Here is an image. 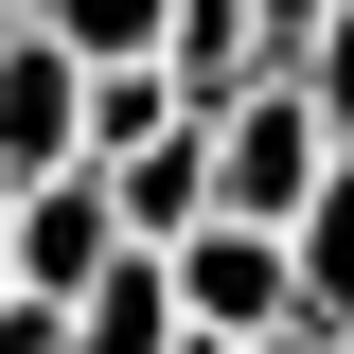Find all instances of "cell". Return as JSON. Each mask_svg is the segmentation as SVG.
Segmentation results:
<instances>
[{
    "mask_svg": "<svg viewBox=\"0 0 354 354\" xmlns=\"http://www.w3.org/2000/svg\"><path fill=\"white\" fill-rule=\"evenodd\" d=\"M319 160H337V124H319V88L301 71H248V88H213V213H301L319 195Z\"/></svg>",
    "mask_w": 354,
    "mask_h": 354,
    "instance_id": "6da1fadb",
    "label": "cell"
},
{
    "mask_svg": "<svg viewBox=\"0 0 354 354\" xmlns=\"http://www.w3.org/2000/svg\"><path fill=\"white\" fill-rule=\"evenodd\" d=\"M160 283H177L195 337H266V319H301V266H283V230H266V213H195V230H160Z\"/></svg>",
    "mask_w": 354,
    "mask_h": 354,
    "instance_id": "7a4b0ae2",
    "label": "cell"
},
{
    "mask_svg": "<svg viewBox=\"0 0 354 354\" xmlns=\"http://www.w3.org/2000/svg\"><path fill=\"white\" fill-rule=\"evenodd\" d=\"M53 160H88V53L18 0V36H0V195L53 177Z\"/></svg>",
    "mask_w": 354,
    "mask_h": 354,
    "instance_id": "3957f363",
    "label": "cell"
},
{
    "mask_svg": "<svg viewBox=\"0 0 354 354\" xmlns=\"http://www.w3.org/2000/svg\"><path fill=\"white\" fill-rule=\"evenodd\" d=\"M0 248H18V283H36V301H71L88 266L124 248V213H106V160H53V177H18V195H0Z\"/></svg>",
    "mask_w": 354,
    "mask_h": 354,
    "instance_id": "277c9868",
    "label": "cell"
},
{
    "mask_svg": "<svg viewBox=\"0 0 354 354\" xmlns=\"http://www.w3.org/2000/svg\"><path fill=\"white\" fill-rule=\"evenodd\" d=\"M106 213H124V248H160V230L213 213V106H160L142 142H106Z\"/></svg>",
    "mask_w": 354,
    "mask_h": 354,
    "instance_id": "5b68a950",
    "label": "cell"
},
{
    "mask_svg": "<svg viewBox=\"0 0 354 354\" xmlns=\"http://www.w3.org/2000/svg\"><path fill=\"white\" fill-rule=\"evenodd\" d=\"M283 266H301V319L354 354V142L319 160V195H301V213H283Z\"/></svg>",
    "mask_w": 354,
    "mask_h": 354,
    "instance_id": "8992f818",
    "label": "cell"
},
{
    "mask_svg": "<svg viewBox=\"0 0 354 354\" xmlns=\"http://www.w3.org/2000/svg\"><path fill=\"white\" fill-rule=\"evenodd\" d=\"M71 354H177V283H160V248H106L71 283Z\"/></svg>",
    "mask_w": 354,
    "mask_h": 354,
    "instance_id": "52a82bcc",
    "label": "cell"
},
{
    "mask_svg": "<svg viewBox=\"0 0 354 354\" xmlns=\"http://www.w3.org/2000/svg\"><path fill=\"white\" fill-rule=\"evenodd\" d=\"M266 71V18L248 0H160V88L177 106H213V88H248Z\"/></svg>",
    "mask_w": 354,
    "mask_h": 354,
    "instance_id": "ba28073f",
    "label": "cell"
},
{
    "mask_svg": "<svg viewBox=\"0 0 354 354\" xmlns=\"http://www.w3.org/2000/svg\"><path fill=\"white\" fill-rule=\"evenodd\" d=\"M36 18L88 53V71H106V53H160V0H36Z\"/></svg>",
    "mask_w": 354,
    "mask_h": 354,
    "instance_id": "9c48e42d",
    "label": "cell"
},
{
    "mask_svg": "<svg viewBox=\"0 0 354 354\" xmlns=\"http://www.w3.org/2000/svg\"><path fill=\"white\" fill-rule=\"evenodd\" d=\"M283 71H301V88H319V124H337V142H354V0H319V36H301V53H283Z\"/></svg>",
    "mask_w": 354,
    "mask_h": 354,
    "instance_id": "30bf717a",
    "label": "cell"
},
{
    "mask_svg": "<svg viewBox=\"0 0 354 354\" xmlns=\"http://www.w3.org/2000/svg\"><path fill=\"white\" fill-rule=\"evenodd\" d=\"M230 354H337V337H319V319H266V337H230Z\"/></svg>",
    "mask_w": 354,
    "mask_h": 354,
    "instance_id": "8fae6325",
    "label": "cell"
},
{
    "mask_svg": "<svg viewBox=\"0 0 354 354\" xmlns=\"http://www.w3.org/2000/svg\"><path fill=\"white\" fill-rule=\"evenodd\" d=\"M0 36H18V0H0Z\"/></svg>",
    "mask_w": 354,
    "mask_h": 354,
    "instance_id": "7c38bea8",
    "label": "cell"
},
{
    "mask_svg": "<svg viewBox=\"0 0 354 354\" xmlns=\"http://www.w3.org/2000/svg\"><path fill=\"white\" fill-rule=\"evenodd\" d=\"M0 283H18V248H0Z\"/></svg>",
    "mask_w": 354,
    "mask_h": 354,
    "instance_id": "4fadbf2b",
    "label": "cell"
}]
</instances>
